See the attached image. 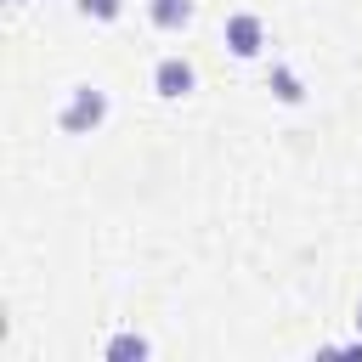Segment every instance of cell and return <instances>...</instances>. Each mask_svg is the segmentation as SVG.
I'll use <instances>...</instances> for the list:
<instances>
[{"label":"cell","mask_w":362,"mask_h":362,"mask_svg":"<svg viewBox=\"0 0 362 362\" xmlns=\"http://www.w3.org/2000/svg\"><path fill=\"white\" fill-rule=\"evenodd\" d=\"M102 124H107V90L74 85L68 102L57 107V130H62V136H90V130H102Z\"/></svg>","instance_id":"obj_1"},{"label":"cell","mask_w":362,"mask_h":362,"mask_svg":"<svg viewBox=\"0 0 362 362\" xmlns=\"http://www.w3.org/2000/svg\"><path fill=\"white\" fill-rule=\"evenodd\" d=\"M192 85H198V74H192V62H187V57H158V62H153V90H158L164 102L192 96Z\"/></svg>","instance_id":"obj_2"},{"label":"cell","mask_w":362,"mask_h":362,"mask_svg":"<svg viewBox=\"0 0 362 362\" xmlns=\"http://www.w3.org/2000/svg\"><path fill=\"white\" fill-rule=\"evenodd\" d=\"M260 45H266V23L255 11H232L226 17V51L249 62V57H260Z\"/></svg>","instance_id":"obj_3"},{"label":"cell","mask_w":362,"mask_h":362,"mask_svg":"<svg viewBox=\"0 0 362 362\" xmlns=\"http://www.w3.org/2000/svg\"><path fill=\"white\" fill-rule=\"evenodd\" d=\"M147 23L164 34H181L192 23V0H147Z\"/></svg>","instance_id":"obj_4"},{"label":"cell","mask_w":362,"mask_h":362,"mask_svg":"<svg viewBox=\"0 0 362 362\" xmlns=\"http://www.w3.org/2000/svg\"><path fill=\"white\" fill-rule=\"evenodd\" d=\"M147 351H153V345H147V339H141V334H113V339H107V351H102V356H107V362H130V356H136V362H141V356H147Z\"/></svg>","instance_id":"obj_5"},{"label":"cell","mask_w":362,"mask_h":362,"mask_svg":"<svg viewBox=\"0 0 362 362\" xmlns=\"http://www.w3.org/2000/svg\"><path fill=\"white\" fill-rule=\"evenodd\" d=\"M272 90H277V102H300V96H305L300 79H294V68H283V62L272 68Z\"/></svg>","instance_id":"obj_6"},{"label":"cell","mask_w":362,"mask_h":362,"mask_svg":"<svg viewBox=\"0 0 362 362\" xmlns=\"http://www.w3.org/2000/svg\"><path fill=\"white\" fill-rule=\"evenodd\" d=\"M79 6V17H90V23H113L119 11H124V0H74Z\"/></svg>","instance_id":"obj_7"},{"label":"cell","mask_w":362,"mask_h":362,"mask_svg":"<svg viewBox=\"0 0 362 362\" xmlns=\"http://www.w3.org/2000/svg\"><path fill=\"white\" fill-rule=\"evenodd\" d=\"M356 328H362V300H356Z\"/></svg>","instance_id":"obj_8"}]
</instances>
